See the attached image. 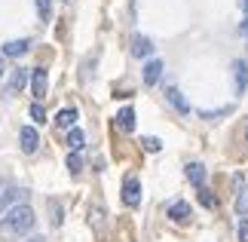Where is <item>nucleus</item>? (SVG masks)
Returning a JSON list of instances; mask_svg holds the SVG:
<instances>
[{"instance_id":"f257e3e1","label":"nucleus","mask_w":248,"mask_h":242,"mask_svg":"<svg viewBox=\"0 0 248 242\" xmlns=\"http://www.w3.org/2000/svg\"><path fill=\"white\" fill-rule=\"evenodd\" d=\"M37 224V215L28 202H18L6 211V218H0V239L3 242H18L22 236H28Z\"/></svg>"},{"instance_id":"f03ea898","label":"nucleus","mask_w":248,"mask_h":242,"mask_svg":"<svg viewBox=\"0 0 248 242\" xmlns=\"http://www.w3.org/2000/svg\"><path fill=\"white\" fill-rule=\"evenodd\" d=\"M123 202H126L129 209L141 206V181H138V175H126V178H123Z\"/></svg>"},{"instance_id":"7ed1b4c3","label":"nucleus","mask_w":248,"mask_h":242,"mask_svg":"<svg viewBox=\"0 0 248 242\" xmlns=\"http://www.w3.org/2000/svg\"><path fill=\"white\" fill-rule=\"evenodd\" d=\"M22 199H25V190H18L16 184H3V187H0V215L9 211L13 206H18Z\"/></svg>"},{"instance_id":"20e7f679","label":"nucleus","mask_w":248,"mask_h":242,"mask_svg":"<svg viewBox=\"0 0 248 242\" xmlns=\"http://www.w3.org/2000/svg\"><path fill=\"white\" fill-rule=\"evenodd\" d=\"M230 71H233V89H236V95H242V92L248 89V62L236 59V62L230 65Z\"/></svg>"},{"instance_id":"39448f33","label":"nucleus","mask_w":248,"mask_h":242,"mask_svg":"<svg viewBox=\"0 0 248 242\" xmlns=\"http://www.w3.org/2000/svg\"><path fill=\"white\" fill-rule=\"evenodd\" d=\"M18 141H22L25 153H37V147H40V135H37L34 126H22L18 129Z\"/></svg>"},{"instance_id":"423d86ee","label":"nucleus","mask_w":248,"mask_h":242,"mask_svg":"<svg viewBox=\"0 0 248 242\" xmlns=\"http://www.w3.org/2000/svg\"><path fill=\"white\" fill-rule=\"evenodd\" d=\"M46 89H49V77H46L43 67H34V71H31V92H34V98L43 101Z\"/></svg>"},{"instance_id":"0eeeda50","label":"nucleus","mask_w":248,"mask_h":242,"mask_svg":"<svg viewBox=\"0 0 248 242\" xmlns=\"http://www.w3.org/2000/svg\"><path fill=\"white\" fill-rule=\"evenodd\" d=\"M28 77H31V71L28 67H16L13 77H9V83H6V95H18L28 86Z\"/></svg>"},{"instance_id":"6e6552de","label":"nucleus","mask_w":248,"mask_h":242,"mask_svg":"<svg viewBox=\"0 0 248 242\" xmlns=\"http://www.w3.org/2000/svg\"><path fill=\"white\" fill-rule=\"evenodd\" d=\"M236 215H248V184L242 175H236Z\"/></svg>"},{"instance_id":"1a4fd4ad","label":"nucleus","mask_w":248,"mask_h":242,"mask_svg":"<svg viewBox=\"0 0 248 242\" xmlns=\"http://www.w3.org/2000/svg\"><path fill=\"white\" fill-rule=\"evenodd\" d=\"M31 49V40H9V43H3V52L0 55H6V59H22V55Z\"/></svg>"},{"instance_id":"9d476101","label":"nucleus","mask_w":248,"mask_h":242,"mask_svg":"<svg viewBox=\"0 0 248 242\" xmlns=\"http://www.w3.org/2000/svg\"><path fill=\"white\" fill-rule=\"evenodd\" d=\"M163 62L159 59H150L147 65H144V86H156L159 83V77H163Z\"/></svg>"},{"instance_id":"9b49d317","label":"nucleus","mask_w":248,"mask_h":242,"mask_svg":"<svg viewBox=\"0 0 248 242\" xmlns=\"http://www.w3.org/2000/svg\"><path fill=\"white\" fill-rule=\"evenodd\" d=\"M169 218L175 221V224H184V221H190V202L175 199V202L169 206Z\"/></svg>"},{"instance_id":"f8f14e48","label":"nucleus","mask_w":248,"mask_h":242,"mask_svg":"<svg viewBox=\"0 0 248 242\" xmlns=\"http://www.w3.org/2000/svg\"><path fill=\"white\" fill-rule=\"evenodd\" d=\"M77 108H64V111H59V117H55V126H59V129H74V123H77Z\"/></svg>"},{"instance_id":"ddd939ff","label":"nucleus","mask_w":248,"mask_h":242,"mask_svg":"<svg viewBox=\"0 0 248 242\" xmlns=\"http://www.w3.org/2000/svg\"><path fill=\"white\" fill-rule=\"evenodd\" d=\"M117 129L120 132H132V129H135V111H132V108H123L117 113Z\"/></svg>"},{"instance_id":"4468645a","label":"nucleus","mask_w":248,"mask_h":242,"mask_svg":"<svg viewBox=\"0 0 248 242\" xmlns=\"http://www.w3.org/2000/svg\"><path fill=\"white\" fill-rule=\"evenodd\" d=\"M150 52H154V43H150V37H135V40H132V55H138V59H147Z\"/></svg>"},{"instance_id":"2eb2a0df","label":"nucleus","mask_w":248,"mask_h":242,"mask_svg":"<svg viewBox=\"0 0 248 242\" xmlns=\"http://www.w3.org/2000/svg\"><path fill=\"white\" fill-rule=\"evenodd\" d=\"M187 178H190V184L202 187V184H205V166H202V162H187Z\"/></svg>"},{"instance_id":"dca6fc26","label":"nucleus","mask_w":248,"mask_h":242,"mask_svg":"<svg viewBox=\"0 0 248 242\" xmlns=\"http://www.w3.org/2000/svg\"><path fill=\"white\" fill-rule=\"evenodd\" d=\"M166 98H169L171 104H175V111H181V113H190V104L184 101V95H181V92L175 89V86H169V89H166Z\"/></svg>"},{"instance_id":"f3484780","label":"nucleus","mask_w":248,"mask_h":242,"mask_svg":"<svg viewBox=\"0 0 248 242\" xmlns=\"http://www.w3.org/2000/svg\"><path fill=\"white\" fill-rule=\"evenodd\" d=\"M83 144H86V135H83L80 129H71V132H68V147L80 153V150H83Z\"/></svg>"},{"instance_id":"a211bd4d","label":"nucleus","mask_w":248,"mask_h":242,"mask_svg":"<svg viewBox=\"0 0 248 242\" xmlns=\"http://www.w3.org/2000/svg\"><path fill=\"white\" fill-rule=\"evenodd\" d=\"M34 6H37V16H40L43 22L52 18V0H34Z\"/></svg>"},{"instance_id":"6ab92c4d","label":"nucleus","mask_w":248,"mask_h":242,"mask_svg":"<svg viewBox=\"0 0 248 242\" xmlns=\"http://www.w3.org/2000/svg\"><path fill=\"white\" fill-rule=\"evenodd\" d=\"M141 144H144V150H147V153H159V150H163V141H159V138H154V135L141 138Z\"/></svg>"},{"instance_id":"aec40b11","label":"nucleus","mask_w":248,"mask_h":242,"mask_svg":"<svg viewBox=\"0 0 248 242\" xmlns=\"http://www.w3.org/2000/svg\"><path fill=\"white\" fill-rule=\"evenodd\" d=\"M28 113H31V120H34V123H46V108H43L40 101H34V104H31V111H28Z\"/></svg>"},{"instance_id":"412c9836","label":"nucleus","mask_w":248,"mask_h":242,"mask_svg":"<svg viewBox=\"0 0 248 242\" xmlns=\"http://www.w3.org/2000/svg\"><path fill=\"white\" fill-rule=\"evenodd\" d=\"M68 169L74 172V175H77V172L83 169V160H80V153H77V150H71V153H68Z\"/></svg>"},{"instance_id":"4be33fe9","label":"nucleus","mask_w":248,"mask_h":242,"mask_svg":"<svg viewBox=\"0 0 248 242\" xmlns=\"http://www.w3.org/2000/svg\"><path fill=\"white\" fill-rule=\"evenodd\" d=\"M199 202H202L205 209H215V206H217V199H215V196H212V193H208L205 187H199Z\"/></svg>"},{"instance_id":"5701e85b","label":"nucleus","mask_w":248,"mask_h":242,"mask_svg":"<svg viewBox=\"0 0 248 242\" xmlns=\"http://www.w3.org/2000/svg\"><path fill=\"white\" fill-rule=\"evenodd\" d=\"M49 209H52V224L55 227H62V206L55 199H49Z\"/></svg>"},{"instance_id":"b1692460","label":"nucleus","mask_w":248,"mask_h":242,"mask_svg":"<svg viewBox=\"0 0 248 242\" xmlns=\"http://www.w3.org/2000/svg\"><path fill=\"white\" fill-rule=\"evenodd\" d=\"M101 218H104L101 206H92V209H89V221H95V227H101Z\"/></svg>"},{"instance_id":"393cba45","label":"nucleus","mask_w":248,"mask_h":242,"mask_svg":"<svg viewBox=\"0 0 248 242\" xmlns=\"http://www.w3.org/2000/svg\"><path fill=\"white\" fill-rule=\"evenodd\" d=\"M236 233H239V242H248V221H242V224H239V230H236Z\"/></svg>"},{"instance_id":"a878e982","label":"nucleus","mask_w":248,"mask_h":242,"mask_svg":"<svg viewBox=\"0 0 248 242\" xmlns=\"http://www.w3.org/2000/svg\"><path fill=\"white\" fill-rule=\"evenodd\" d=\"M239 34H242V37H248V16L242 18V28H239Z\"/></svg>"},{"instance_id":"bb28decb","label":"nucleus","mask_w":248,"mask_h":242,"mask_svg":"<svg viewBox=\"0 0 248 242\" xmlns=\"http://www.w3.org/2000/svg\"><path fill=\"white\" fill-rule=\"evenodd\" d=\"M25 242H46L43 236H31V239H25Z\"/></svg>"},{"instance_id":"cd10ccee","label":"nucleus","mask_w":248,"mask_h":242,"mask_svg":"<svg viewBox=\"0 0 248 242\" xmlns=\"http://www.w3.org/2000/svg\"><path fill=\"white\" fill-rule=\"evenodd\" d=\"M3 74H6V71H3V55H0V80H3Z\"/></svg>"},{"instance_id":"c85d7f7f","label":"nucleus","mask_w":248,"mask_h":242,"mask_svg":"<svg viewBox=\"0 0 248 242\" xmlns=\"http://www.w3.org/2000/svg\"><path fill=\"white\" fill-rule=\"evenodd\" d=\"M239 6H242V9H245V13H248V0H239Z\"/></svg>"},{"instance_id":"c756f323","label":"nucleus","mask_w":248,"mask_h":242,"mask_svg":"<svg viewBox=\"0 0 248 242\" xmlns=\"http://www.w3.org/2000/svg\"><path fill=\"white\" fill-rule=\"evenodd\" d=\"M245 138H248V132H245Z\"/></svg>"}]
</instances>
